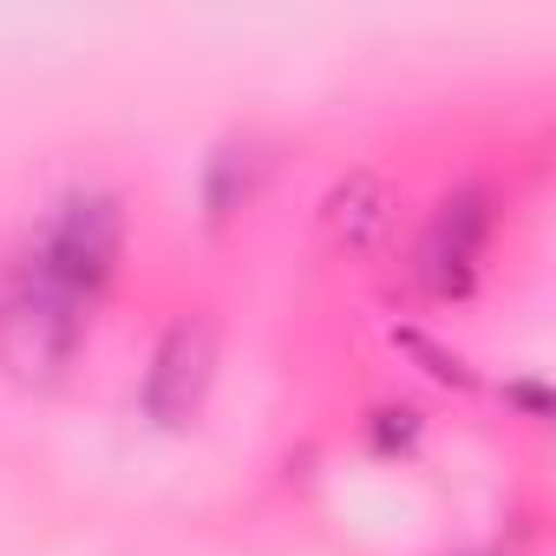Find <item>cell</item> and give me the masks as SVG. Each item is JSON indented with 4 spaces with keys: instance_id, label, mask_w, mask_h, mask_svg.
<instances>
[{
    "instance_id": "1",
    "label": "cell",
    "mask_w": 556,
    "mask_h": 556,
    "mask_svg": "<svg viewBox=\"0 0 556 556\" xmlns=\"http://www.w3.org/2000/svg\"><path fill=\"white\" fill-rule=\"evenodd\" d=\"M125 236H131V216H125V197L112 184H66L40 210V223H27L8 268L40 275V282L99 308L125 268Z\"/></svg>"
},
{
    "instance_id": "2",
    "label": "cell",
    "mask_w": 556,
    "mask_h": 556,
    "mask_svg": "<svg viewBox=\"0 0 556 556\" xmlns=\"http://www.w3.org/2000/svg\"><path fill=\"white\" fill-rule=\"evenodd\" d=\"M99 308L40 282V275L0 268V374L21 393H60L92 341Z\"/></svg>"
},
{
    "instance_id": "3",
    "label": "cell",
    "mask_w": 556,
    "mask_h": 556,
    "mask_svg": "<svg viewBox=\"0 0 556 556\" xmlns=\"http://www.w3.org/2000/svg\"><path fill=\"white\" fill-rule=\"evenodd\" d=\"M491 242H497V190L484 177L445 184V197L432 203V216L413 242V262H406L413 289L426 302H465L491 262Z\"/></svg>"
},
{
    "instance_id": "4",
    "label": "cell",
    "mask_w": 556,
    "mask_h": 556,
    "mask_svg": "<svg viewBox=\"0 0 556 556\" xmlns=\"http://www.w3.org/2000/svg\"><path fill=\"white\" fill-rule=\"evenodd\" d=\"M216 361H223V321L210 308H184L157 334V348H151V361L138 374V413L157 432L190 426L203 413L210 387H216Z\"/></svg>"
},
{
    "instance_id": "5",
    "label": "cell",
    "mask_w": 556,
    "mask_h": 556,
    "mask_svg": "<svg viewBox=\"0 0 556 556\" xmlns=\"http://www.w3.org/2000/svg\"><path fill=\"white\" fill-rule=\"evenodd\" d=\"M321 229H328V242H334L341 255H354V262L380 255V249L393 242V229H400V184H393L387 170H374V164L334 177L328 197H321Z\"/></svg>"
},
{
    "instance_id": "6",
    "label": "cell",
    "mask_w": 556,
    "mask_h": 556,
    "mask_svg": "<svg viewBox=\"0 0 556 556\" xmlns=\"http://www.w3.org/2000/svg\"><path fill=\"white\" fill-rule=\"evenodd\" d=\"M262 177H268V144L262 138H223L216 151H210V164H203V223H236L249 203H255V190H262Z\"/></svg>"
}]
</instances>
